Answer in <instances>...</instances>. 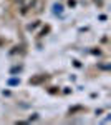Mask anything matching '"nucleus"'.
I'll return each instance as SVG.
<instances>
[{
	"instance_id": "f257e3e1",
	"label": "nucleus",
	"mask_w": 111,
	"mask_h": 125,
	"mask_svg": "<svg viewBox=\"0 0 111 125\" xmlns=\"http://www.w3.org/2000/svg\"><path fill=\"white\" fill-rule=\"evenodd\" d=\"M45 80H46V75H37V77L30 78V83H32V85H38V83H42V82H45Z\"/></svg>"
}]
</instances>
